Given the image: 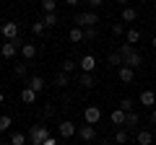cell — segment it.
I'll return each mask as SVG.
<instances>
[{
  "mask_svg": "<svg viewBox=\"0 0 156 145\" xmlns=\"http://www.w3.org/2000/svg\"><path fill=\"white\" fill-rule=\"evenodd\" d=\"M96 36H99V29H83V42H89V39H96Z\"/></svg>",
  "mask_w": 156,
  "mask_h": 145,
  "instance_id": "cell-30",
  "label": "cell"
},
{
  "mask_svg": "<svg viewBox=\"0 0 156 145\" xmlns=\"http://www.w3.org/2000/svg\"><path fill=\"white\" fill-rule=\"evenodd\" d=\"M117 109H122L125 114H130V112H133V99H122V101H120V106H117Z\"/></svg>",
  "mask_w": 156,
  "mask_h": 145,
  "instance_id": "cell-29",
  "label": "cell"
},
{
  "mask_svg": "<svg viewBox=\"0 0 156 145\" xmlns=\"http://www.w3.org/2000/svg\"><path fill=\"white\" fill-rule=\"evenodd\" d=\"M154 26H156V16H154Z\"/></svg>",
  "mask_w": 156,
  "mask_h": 145,
  "instance_id": "cell-41",
  "label": "cell"
},
{
  "mask_svg": "<svg viewBox=\"0 0 156 145\" xmlns=\"http://www.w3.org/2000/svg\"><path fill=\"white\" fill-rule=\"evenodd\" d=\"M73 23H76L78 29H94L96 23H99V16L91 13V11H81V13L73 16Z\"/></svg>",
  "mask_w": 156,
  "mask_h": 145,
  "instance_id": "cell-3",
  "label": "cell"
},
{
  "mask_svg": "<svg viewBox=\"0 0 156 145\" xmlns=\"http://www.w3.org/2000/svg\"><path fill=\"white\" fill-rule=\"evenodd\" d=\"M0 34H3V39H5V42H16L18 39V23L16 21H3Z\"/></svg>",
  "mask_w": 156,
  "mask_h": 145,
  "instance_id": "cell-4",
  "label": "cell"
},
{
  "mask_svg": "<svg viewBox=\"0 0 156 145\" xmlns=\"http://www.w3.org/2000/svg\"><path fill=\"white\" fill-rule=\"evenodd\" d=\"M107 62H109V67H122V57H120V52H109V55H107Z\"/></svg>",
  "mask_w": 156,
  "mask_h": 145,
  "instance_id": "cell-20",
  "label": "cell"
},
{
  "mask_svg": "<svg viewBox=\"0 0 156 145\" xmlns=\"http://www.w3.org/2000/svg\"><path fill=\"white\" fill-rule=\"evenodd\" d=\"M138 122H140L138 112H130V114H128V119H125V127H130V130H133V127H138Z\"/></svg>",
  "mask_w": 156,
  "mask_h": 145,
  "instance_id": "cell-26",
  "label": "cell"
},
{
  "mask_svg": "<svg viewBox=\"0 0 156 145\" xmlns=\"http://www.w3.org/2000/svg\"><path fill=\"white\" fill-rule=\"evenodd\" d=\"M39 21L44 23L47 29H52V26H55L57 21H60V18H57V13H47V16H44V18H39Z\"/></svg>",
  "mask_w": 156,
  "mask_h": 145,
  "instance_id": "cell-25",
  "label": "cell"
},
{
  "mask_svg": "<svg viewBox=\"0 0 156 145\" xmlns=\"http://www.w3.org/2000/svg\"><path fill=\"white\" fill-rule=\"evenodd\" d=\"M135 140H138V145H151L154 143V132H151V130H140Z\"/></svg>",
  "mask_w": 156,
  "mask_h": 145,
  "instance_id": "cell-16",
  "label": "cell"
},
{
  "mask_svg": "<svg viewBox=\"0 0 156 145\" xmlns=\"http://www.w3.org/2000/svg\"><path fill=\"white\" fill-rule=\"evenodd\" d=\"M99 8H101V0H89V11L91 13H96Z\"/></svg>",
  "mask_w": 156,
  "mask_h": 145,
  "instance_id": "cell-33",
  "label": "cell"
},
{
  "mask_svg": "<svg viewBox=\"0 0 156 145\" xmlns=\"http://www.w3.org/2000/svg\"><path fill=\"white\" fill-rule=\"evenodd\" d=\"M112 34H115V36H120V34H125V26H122V23H115V26H112Z\"/></svg>",
  "mask_w": 156,
  "mask_h": 145,
  "instance_id": "cell-35",
  "label": "cell"
},
{
  "mask_svg": "<svg viewBox=\"0 0 156 145\" xmlns=\"http://www.w3.org/2000/svg\"><path fill=\"white\" fill-rule=\"evenodd\" d=\"M11 124H13V119L8 117V114H5V117H0V132H5V130H11Z\"/></svg>",
  "mask_w": 156,
  "mask_h": 145,
  "instance_id": "cell-31",
  "label": "cell"
},
{
  "mask_svg": "<svg viewBox=\"0 0 156 145\" xmlns=\"http://www.w3.org/2000/svg\"><path fill=\"white\" fill-rule=\"evenodd\" d=\"M26 143H29V137L23 132H13L11 135V145H26Z\"/></svg>",
  "mask_w": 156,
  "mask_h": 145,
  "instance_id": "cell-24",
  "label": "cell"
},
{
  "mask_svg": "<svg viewBox=\"0 0 156 145\" xmlns=\"http://www.w3.org/2000/svg\"><path fill=\"white\" fill-rule=\"evenodd\" d=\"M120 16H122V21H130V23H133L135 18H138V11L128 5V8H122V13H120Z\"/></svg>",
  "mask_w": 156,
  "mask_h": 145,
  "instance_id": "cell-21",
  "label": "cell"
},
{
  "mask_svg": "<svg viewBox=\"0 0 156 145\" xmlns=\"http://www.w3.org/2000/svg\"><path fill=\"white\" fill-rule=\"evenodd\" d=\"M3 101H5V96H3V91H0V106H3Z\"/></svg>",
  "mask_w": 156,
  "mask_h": 145,
  "instance_id": "cell-39",
  "label": "cell"
},
{
  "mask_svg": "<svg viewBox=\"0 0 156 145\" xmlns=\"http://www.w3.org/2000/svg\"><path fill=\"white\" fill-rule=\"evenodd\" d=\"M37 96H39V93H37V91H31L29 86L21 91V101H23V104H34V101H37Z\"/></svg>",
  "mask_w": 156,
  "mask_h": 145,
  "instance_id": "cell-17",
  "label": "cell"
},
{
  "mask_svg": "<svg viewBox=\"0 0 156 145\" xmlns=\"http://www.w3.org/2000/svg\"><path fill=\"white\" fill-rule=\"evenodd\" d=\"M26 65H29V62H18V65H16V75L23 78V75H26Z\"/></svg>",
  "mask_w": 156,
  "mask_h": 145,
  "instance_id": "cell-34",
  "label": "cell"
},
{
  "mask_svg": "<svg viewBox=\"0 0 156 145\" xmlns=\"http://www.w3.org/2000/svg\"><path fill=\"white\" fill-rule=\"evenodd\" d=\"M26 86H29L31 91H37V93L47 91V80H44V78H39V75H31V78L26 80Z\"/></svg>",
  "mask_w": 156,
  "mask_h": 145,
  "instance_id": "cell-11",
  "label": "cell"
},
{
  "mask_svg": "<svg viewBox=\"0 0 156 145\" xmlns=\"http://www.w3.org/2000/svg\"><path fill=\"white\" fill-rule=\"evenodd\" d=\"M42 11H44V16H47V13H55L57 11V3H55V0H42Z\"/></svg>",
  "mask_w": 156,
  "mask_h": 145,
  "instance_id": "cell-27",
  "label": "cell"
},
{
  "mask_svg": "<svg viewBox=\"0 0 156 145\" xmlns=\"http://www.w3.org/2000/svg\"><path fill=\"white\" fill-rule=\"evenodd\" d=\"M117 78H120V83L130 86V83L135 80V70H133V67H128V65H122L120 70H117Z\"/></svg>",
  "mask_w": 156,
  "mask_h": 145,
  "instance_id": "cell-9",
  "label": "cell"
},
{
  "mask_svg": "<svg viewBox=\"0 0 156 145\" xmlns=\"http://www.w3.org/2000/svg\"><path fill=\"white\" fill-rule=\"evenodd\" d=\"M120 57H122V65H128V67H140V62H143V55H140L138 49H135V47H130V44H122L120 47Z\"/></svg>",
  "mask_w": 156,
  "mask_h": 145,
  "instance_id": "cell-1",
  "label": "cell"
},
{
  "mask_svg": "<svg viewBox=\"0 0 156 145\" xmlns=\"http://www.w3.org/2000/svg\"><path fill=\"white\" fill-rule=\"evenodd\" d=\"M44 145H57V140H55V137H47V140H44Z\"/></svg>",
  "mask_w": 156,
  "mask_h": 145,
  "instance_id": "cell-37",
  "label": "cell"
},
{
  "mask_svg": "<svg viewBox=\"0 0 156 145\" xmlns=\"http://www.w3.org/2000/svg\"><path fill=\"white\" fill-rule=\"evenodd\" d=\"M16 52H18V44H16V42H3V44H0V55L5 57V60L16 57Z\"/></svg>",
  "mask_w": 156,
  "mask_h": 145,
  "instance_id": "cell-12",
  "label": "cell"
},
{
  "mask_svg": "<svg viewBox=\"0 0 156 145\" xmlns=\"http://www.w3.org/2000/svg\"><path fill=\"white\" fill-rule=\"evenodd\" d=\"M68 39H70L73 44H81V42H83V29H78V26H73L70 31H68Z\"/></svg>",
  "mask_w": 156,
  "mask_h": 145,
  "instance_id": "cell-15",
  "label": "cell"
},
{
  "mask_svg": "<svg viewBox=\"0 0 156 145\" xmlns=\"http://www.w3.org/2000/svg\"><path fill=\"white\" fill-rule=\"evenodd\" d=\"M99 119H101V109H99V106L91 104V106H86V109H83V122H86V124H91V127H94Z\"/></svg>",
  "mask_w": 156,
  "mask_h": 145,
  "instance_id": "cell-5",
  "label": "cell"
},
{
  "mask_svg": "<svg viewBox=\"0 0 156 145\" xmlns=\"http://www.w3.org/2000/svg\"><path fill=\"white\" fill-rule=\"evenodd\" d=\"M78 83L83 86V88H94V86H96V80H94V75H91V72H81Z\"/></svg>",
  "mask_w": 156,
  "mask_h": 145,
  "instance_id": "cell-18",
  "label": "cell"
},
{
  "mask_svg": "<svg viewBox=\"0 0 156 145\" xmlns=\"http://www.w3.org/2000/svg\"><path fill=\"white\" fill-rule=\"evenodd\" d=\"M128 140H130V135H128V130H125V127H120V130H117V132H115V143L125 145V143H128Z\"/></svg>",
  "mask_w": 156,
  "mask_h": 145,
  "instance_id": "cell-23",
  "label": "cell"
},
{
  "mask_svg": "<svg viewBox=\"0 0 156 145\" xmlns=\"http://www.w3.org/2000/svg\"><path fill=\"white\" fill-rule=\"evenodd\" d=\"M78 67H81L83 72H91V75H94V70H96V57H94V55H83L81 60H78Z\"/></svg>",
  "mask_w": 156,
  "mask_h": 145,
  "instance_id": "cell-7",
  "label": "cell"
},
{
  "mask_svg": "<svg viewBox=\"0 0 156 145\" xmlns=\"http://www.w3.org/2000/svg\"><path fill=\"white\" fill-rule=\"evenodd\" d=\"M57 132H60V137H65V140H68V137H73V135H78V127L70 122V119H65V122L57 124Z\"/></svg>",
  "mask_w": 156,
  "mask_h": 145,
  "instance_id": "cell-6",
  "label": "cell"
},
{
  "mask_svg": "<svg viewBox=\"0 0 156 145\" xmlns=\"http://www.w3.org/2000/svg\"><path fill=\"white\" fill-rule=\"evenodd\" d=\"M68 83H70V75H65V72H57V75H55V86H57V88H65V86Z\"/></svg>",
  "mask_w": 156,
  "mask_h": 145,
  "instance_id": "cell-22",
  "label": "cell"
},
{
  "mask_svg": "<svg viewBox=\"0 0 156 145\" xmlns=\"http://www.w3.org/2000/svg\"><path fill=\"white\" fill-rule=\"evenodd\" d=\"M125 119H128V114H125V112H122V109H115V112H112V114H109V122H112V124H115V127H117V130H120V127H125Z\"/></svg>",
  "mask_w": 156,
  "mask_h": 145,
  "instance_id": "cell-13",
  "label": "cell"
},
{
  "mask_svg": "<svg viewBox=\"0 0 156 145\" xmlns=\"http://www.w3.org/2000/svg\"><path fill=\"white\" fill-rule=\"evenodd\" d=\"M0 145H5V143H0Z\"/></svg>",
  "mask_w": 156,
  "mask_h": 145,
  "instance_id": "cell-42",
  "label": "cell"
},
{
  "mask_svg": "<svg viewBox=\"0 0 156 145\" xmlns=\"http://www.w3.org/2000/svg\"><path fill=\"white\" fill-rule=\"evenodd\" d=\"M78 137L86 140V143H91V140L96 137V127H91V124H78Z\"/></svg>",
  "mask_w": 156,
  "mask_h": 145,
  "instance_id": "cell-10",
  "label": "cell"
},
{
  "mask_svg": "<svg viewBox=\"0 0 156 145\" xmlns=\"http://www.w3.org/2000/svg\"><path fill=\"white\" fill-rule=\"evenodd\" d=\"M151 122L156 124V109H151Z\"/></svg>",
  "mask_w": 156,
  "mask_h": 145,
  "instance_id": "cell-38",
  "label": "cell"
},
{
  "mask_svg": "<svg viewBox=\"0 0 156 145\" xmlns=\"http://www.w3.org/2000/svg\"><path fill=\"white\" fill-rule=\"evenodd\" d=\"M138 101H140V106H146V109H154V106H156V93L151 88H146V91H140Z\"/></svg>",
  "mask_w": 156,
  "mask_h": 145,
  "instance_id": "cell-8",
  "label": "cell"
},
{
  "mask_svg": "<svg viewBox=\"0 0 156 145\" xmlns=\"http://www.w3.org/2000/svg\"><path fill=\"white\" fill-rule=\"evenodd\" d=\"M44 29H47V26H44L42 21H34V23H31V31L37 34V36H42V34H44Z\"/></svg>",
  "mask_w": 156,
  "mask_h": 145,
  "instance_id": "cell-32",
  "label": "cell"
},
{
  "mask_svg": "<svg viewBox=\"0 0 156 145\" xmlns=\"http://www.w3.org/2000/svg\"><path fill=\"white\" fill-rule=\"evenodd\" d=\"M21 55H23V60H26V62L34 60V57H37V47H34L31 42H26V44L21 47Z\"/></svg>",
  "mask_w": 156,
  "mask_h": 145,
  "instance_id": "cell-14",
  "label": "cell"
},
{
  "mask_svg": "<svg viewBox=\"0 0 156 145\" xmlns=\"http://www.w3.org/2000/svg\"><path fill=\"white\" fill-rule=\"evenodd\" d=\"M26 137H29V145H44V140L52 137V135H50V127L47 124H31Z\"/></svg>",
  "mask_w": 156,
  "mask_h": 145,
  "instance_id": "cell-2",
  "label": "cell"
},
{
  "mask_svg": "<svg viewBox=\"0 0 156 145\" xmlns=\"http://www.w3.org/2000/svg\"><path fill=\"white\" fill-rule=\"evenodd\" d=\"M76 67H78V62H76V60H70V57H68V60L62 62V72H65V75H70V72L76 70Z\"/></svg>",
  "mask_w": 156,
  "mask_h": 145,
  "instance_id": "cell-28",
  "label": "cell"
},
{
  "mask_svg": "<svg viewBox=\"0 0 156 145\" xmlns=\"http://www.w3.org/2000/svg\"><path fill=\"white\" fill-rule=\"evenodd\" d=\"M125 39H128V44L133 47L135 42H140V31L138 29H128V31H125Z\"/></svg>",
  "mask_w": 156,
  "mask_h": 145,
  "instance_id": "cell-19",
  "label": "cell"
},
{
  "mask_svg": "<svg viewBox=\"0 0 156 145\" xmlns=\"http://www.w3.org/2000/svg\"><path fill=\"white\" fill-rule=\"evenodd\" d=\"M151 47H154V49H156V36H154V39H151Z\"/></svg>",
  "mask_w": 156,
  "mask_h": 145,
  "instance_id": "cell-40",
  "label": "cell"
},
{
  "mask_svg": "<svg viewBox=\"0 0 156 145\" xmlns=\"http://www.w3.org/2000/svg\"><path fill=\"white\" fill-rule=\"evenodd\" d=\"M55 114V106H44V117H52Z\"/></svg>",
  "mask_w": 156,
  "mask_h": 145,
  "instance_id": "cell-36",
  "label": "cell"
}]
</instances>
